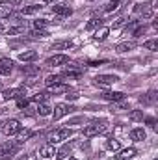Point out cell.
Masks as SVG:
<instances>
[{
  "instance_id": "obj_15",
  "label": "cell",
  "mask_w": 158,
  "mask_h": 160,
  "mask_svg": "<svg viewBox=\"0 0 158 160\" xmlns=\"http://www.w3.org/2000/svg\"><path fill=\"white\" fill-rule=\"evenodd\" d=\"M73 47V41L65 39V41H56V43H52V50H69Z\"/></svg>"
},
{
  "instance_id": "obj_36",
  "label": "cell",
  "mask_w": 158,
  "mask_h": 160,
  "mask_svg": "<svg viewBox=\"0 0 158 160\" xmlns=\"http://www.w3.org/2000/svg\"><path fill=\"white\" fill-rule=\"evenodd\" d=\"M36 110H37V108H34V106H26V108L22 110V114H24V116H34Z\"/></svg>"
},
{
  "instance_id": "obj_12",
  "label": "cell",
  "mask_w": 158,
  "mask_h": 160,
  "mask_svg": "<svg viewBox=\"0 0 158 160\" xmlns=\"http://www.w3.org/2000/svg\"><path fill=\"white\" fill-rule=\"evenodd\" d=\"M13 69V62L9 58H2L0 60V75H9Z\"/></svg>"
},
{
  "instance_id": "obj_20",
  "label": "cell",
  "mask_w": 158,
  "mask_h": 160,
  "mask_svg": "<svg viewBox=\"0 0 158 160\" xmlns=\"http://www.w3.org/2000/svg\"><path fill=\"white\" fill-rule=\"evenodd\" d=\"M13 11V4L11 2H0V17H9Z\"/></svg>"
},
{
  "instance_id": "obj_40",
  "label": "cell",
  "mask_w": 158,
  "mask_h": 160,
  "mask_svg": "<svg viewBox=\"0 0 158 160\" xmlns=\"http://www.w3.org/2000/svg\"><path fill=\"white\" fill-rule=\"evenodd\" d=\"M19 160H28V157H26V155H22V157H21Z\"/></svg>"
},
{
  "instance_id": "obj_35",
  "label": "cell",
  "mask_w": 158,
  "mask_h": 160,
  "mask_svg": "<svg viewBox=\"0 0 158 160\" xmlns=\"http://www.w3.org/2000/svg\"><path fill=\"white\" fill-rule=\"evenodd\" d=\"M45 99H47V93H37V95H34L32 101H34V102H43Z\"/></svg>"
},
{
  "instance_id": "obj_16",
  "label": "cell",
  "mask_w": 158,
  "mask_h": 160,
  "mask_svg": "<svg viewBox=\"0 0 158 160\" xmlns=\"http://www.w3.org/2000/svg\"><path fill=\"white\" fill-rule=\"evenodd\" d=\"M19 60L21 62H34V60H37V52L36 50H24L19 54Z\"/></svg>"
},
{
  "instance_id": "obj_23",
  "label": "cell",
  "mask_w": 158,
  "mask_h": 160,
  "mask_svg": "<svg viewBox=\"0 0 158 160\" xmlns=\"http://www.w3.org/2000/svg\"><path fill=\"white\" fill-rule=\"evenodd\" d=\"M63 80H65L63 75H50V77H47L45 84H47V86H52V84H62Z\"/></svg>"
},
{
  "instance_id": "obj_7",
  "label": "cell",
  "mask_w": 158,
  "mask_h": 160,
  "mask_svg": "<svg viewBox=\"0 0 158 160\" xmlns=\"http://www.w3.org/2000/svg\"><path fill=\"white\" fill-rule=\"evenodd\" d=\"M65 63H69V56H65V54H54V56L47 58V62H45V65H48V67H58V65H65Z\"/></svg>"
},
{
  "instance_id": "obj_42",
  "label": "cell",
  "mask_w": 158,
  "mask_h": 160,
  "mask_svg": "<svg viewBox=\"0 0 158 160\" xmlns=\"http://www.w3.org/2000/svg\"><path fill=\"white\" fill-rule=\"evenodd\" d=\"M0 32H4V26H2V24H0Z\"/></svg>"
},
{
  "instance_id": "obj_27",
  "label": "cell",
  "mask_w": 158,
  "mask_h": 160,
  "mask_svg": "<svg viewBox=\"0 0 158 160\" xmlns=\"http://www.w3.org/2000/svg\"><path fill=\"white\" fill-rule=\"evenodd\" d=\"M50 112H52V108L48 104H45V102H41L39 106H37V114L39 116H50Z\"/></svg>"
},
{
  "instance_id": "obj_38",
  "label": "cell",
  "mask_w": 158,
  "mask_h": 160,
  "mask_svg": "<svg viewBox=\"0 0 158 160\" xmlns=\"http://www.w3.org/2000/svg\"><path fill=\"white\" fill-rule=\"evenodd\" d=\"M65 97H67V101H77V99H78V93H69V91H67Z\"/></svg>"
},
{
  "instance_id": "obj_39",
  "label": "cell",
  "mask_w": 158,
  "mask_h": 160,
  "mask_svg": "<svg viewBox=\"0 0 158 160\" xmlns=\"http://www.w3.org/2000/svg\"><path fill=\"white\" fill-rule=\"evenodd\" d=\"M84 121V118H77V119H71L69 121V125H77V123H82Z\"/></svg>"
},
{
  "instance_id": "obj_29",
  "label": "cell",
  "mask_w": 158,
  "mask_h": 160,
  "mask_svg": "<svg viewBox=\"0 0 158 160\" xmlns=\"http://www.w3.org/2000/svg\"><path fill=\"white\" fill-rule=\"evenodd\" d=\"M106 147H108L110 151H117V149H119V140L110 138V140H108V143H106Z\"/></svg>"
},
{
  "instance_id": "obj_3",
  "label": "cell",
  "mask_w": 158,
  "mask_h": 160,
  "mask_svg": "<svg viewBox=\"0 0 158 160\" xmlns=\"http://www.w3.org/2000/svg\"><path fill=\"white\" fill-rule=\"evenodd\" d=\"M21 142H7L4 145H0V157L2 158H11L13 155H17V151L21 149Z\"/></svg>"
},
{
  "instance_id": "obj_34",
  "label": "cell",
  "mask_w": 158,
  "mask_h": 160,
  "mask_svg": "<svg viewBox=\"0 0 158 160\" xmlns=\"http://www.w3.org/2000/svg\"><path fill=\"white\" fill-rule=\"evenodd\" d=\"M45 26H47V21H45V19L34 21V28H36V30H41V28H45Z\"/></svg>"
},
{
  "instance_id": "obj_2",
  "label": "cell",
  "mask_w": 158,
  "mask_h": 160,
  "mask_svg": "<svg viewBox=\"0 0 158 160\" xmlns=\"http://www.w3.org/2000/svg\"><path fill=\"white\" fill-rule=\"evenodd\" d=\"M71 136H73V128H56L47 138H48V143H60V142L69 140Z\"/></svg>"
},
{
  "instance_id": "obj_14",
  "label": "cell",
  "mask_w": 158,
  "mask_h": 160,
  "mask_svg": "<svg viewBox=\"0 0 158 160\" xmlns=\"http://www.w3.org/2000/svg\"><path fill=\"white\" fill-rule=\"evenodd\" d=\"M19 97H24V89H6V91H4V99H6V101L19 99Z\"/></svg>"
},
{
  "instance_id": "obj_28",
  "label": "cell",
  "mask_w": 158,
  "mask_h": 160,
  "mask_svg": "<svg viewBox=\"0 0 158 160\" xmlns=\"http://www.w3.org/2000/svg\"><path fill=\"white\" fill-rule=\"evenodd\" d=\"M24 32H26V26H15V28L7 30V36H17V34H24Z\"/></svg>"
},
{
  "instance_id": "obj_11",
  "label": "cell",
  "mask_w": 158,
  "mask_h": 160,
  "mask_svg": "<svg viewBox=\"0 0 158 160\" xmlns=\"http://www.w3.org/2000/svg\"><path fill=\"white\" fill-rule=\"evenodd\" d=\"M52 13H56V15H60V17H69V15L73 13V9H71L69 6H63V4H54V6H52Z\"/></svg>"
},
{
  "instance_id": "obj_17",
  "label": "cell",
  "mask_w": 158,
  "mask_h": 160,
  "mask_svg": "<svg viewBox=\"0 0 158 160\" xmlns=\"http://www.w3.org/2000/svg\"><path fill=\"white\" fill-rule=\"evenodd\" d=\"M67 91H69V86H65V84H52V86H48V93H54V95L67 93Z\"/></svg>"
},
{
  "instance_id": "obj_30",
  "label": "cell",
  "mask_w": 158,
  "mask_h": 160,
  "mask_svg": "<svg viewBox=\"0 0 158 160\" xmlns=\"http://www.w3.org/2000/svg\"><path fill=\"white\" fill-rule=\"evenodd\" d=\"M130 119L132 121H143V112L141 110H132L130 112Z\"/></svg>"
},
{
  "instance_id": "obj_6",
  "label": "cell",
  "mask_w": 158,
  "mask_h": 160,
  "mask_svg": "<svg viewBox=\"0 0 158 160\" xmlns=\"http://www.w3.org/2000/svg\"><path fill=\"white\" fill-rule=\"evenodd\" d=\"M2 130H4V134L6 136H15V134H19L21 132V123L17 119H9L4 123V127H2Z\"/></svg>"
},
{
  "instance_id": "obj_25",
  "label": "cell",
  "mask_w": 158,
  "mask_h": 160,
  "mask_svg": "<svg viewBox=\"0 0 158 160\" xmlns=\"http://www.w3.org/2000/svg\"><path fill=\"white\" fill-rule=\"evenodd\" d=\"M101 24H102V19H99V17H93L87 24H86V30H95V28H101Z\"/></svg>"
},
{
  "instance_id": "obj_19",
  "label": "cell",
  "mask_w": 158,
  "mask_h": 160,
  "mask_svg": "<svg viewBox=\"0 0 158 160\" xmlns=\"http://www.w3.org/2000/svg\"><path fill=\"white\" fill-rule=\"evenodd\" d=\"M145 136H147V134H145L143 128H132V130H130V138H132L134 142H143Z\"/></svg>"
},
{
  "instance_id": "obj_8",
  "label": "cell",
  "mask_w": 158,
  "mask_h": 160,
  "mask_svg": "<svg viewBox=\"0 0 158 160\" xmlns=\"http://www.w3.org/2000/svg\"><path fill=\"white\" fill-rule=\"evenodd\" d=\"M75 108L73 106H69V104H56V108H54V112H52V118H54V121H58V119H62V118H65L69 112H73Z\"/></svg>"
},
{
  "instance_id": "obj_9",
  "label": "cell",
  "mask_w": 158,
  "mask_h": 160,
  "mask_svg": "<svg viewBox=\"0 0 158 160\" xmlns=\"http://www.w3.org/2000/svg\"><path fill=\"white\" fill-rule=\"evenodd\" d=\"M101 99L110 101V102H119V101H125V93H121V91H106V93H101Z\"/></svg>"
},
{
  "instance_id": "obj_43",
  "label": "cell",
  "mask_w": 158,
  "mask_h": 160,
  "mask_svg": "<svg viewBox=\"0 0 158 160\" xmlns=\"http://www.w3.org/2000/svg\"><path fill=\"white\" fill-rule=\"evenodd\" d=\"M2 127H4V123H2V121H0V128H2Z\"/></svg>"
},
{
  "instance_id": "obj_21",
  "label": "cell",
  "mask_w": 158,
  "mask_h": 160,
  "mask_svg": "<svg viewBox=\"0 0 158 160\" xmlns=\"http://www.w3.org/2000/svg\"><path fill=\"white\" fill-rule=\"evenodd\" d=\"M108 34H110V28H106V26H102V28H97V32H95L93 39H95V41H104L106 38H108Z\"/></svg>"
},
{
  "instance_id": "obj_18",
  "label": "cell",
  "mask_w": 158,
  "mask_h": 160,
  "mask_svg": "<svg viewBox=\"0 0 158 160\" xmlns=\"http://www.w3.org/2000/svg\"><path fill=\"white\" fill-rule=\"evenodd\" d=\"M73 147H75V143H73V142H71V143H65V145H63V147L56 153V158H58V160H63L67 155H69V153H71V149H73Z\"/></svg>"
},
{
  "instance_id": "obj_4",
  "label": "cell",
  "mask_w": 158,
  "mask_h": 160,
  "mask_svg": "<svg viewBox=\"0 0 158 160\" xmlns=\"http://www.w3.org/2000/svg\"><path fill=\"white\" fill-rule=\"evenodd\" d=\"M136 13H140L143 19H151V17H153V13H155V4H153V2L138 4V6H136Z\"/></svg>"
},
{
  "instance_id": "obj_33",
  "label": "cell",
  "mask_w": 158,
  "mask_h": 160,
  "mask_svg": "<svg viewBox=\"0 0 158 160\" xmlns=\"http://www.w3.org/2000/svg\"><path fill=\"white\" fill-rule=\"evenodd\" d=\"M24 75H39V67H22Z\"/></svg>"
},
{
  "instance_id": "obj_31",
  "label": "cell",
  "mask_w": 158,
  "mask_h": 160,
  "mask_svg": "<svg viewBox=\"0 0 158 160\" xmlns=\"http://www.w3.org/2000/svg\"><path fill=\"white\" fill-rule=\"evenodd\" d=\"M119 2H121V0H110V4L104 8V9H106V13H112L114 9H117V8H119Z\"/></svg>"
},
{
  "instance_id": "obj_22",
  "label": "cell",
  "mask_w": 158,
  "mask_h": 160,
  "mask_svg": "<svg viewBox=\"0 0 158 160\" xmlns=\"http://www.w3.org/2000/svg\"><path fill=\"white\" fill-rule=\"evenodd\" d=\"M134 47H136L134 41H125V43H119L117 47H116V50H117V52H128V50H132Z\"/></svg>"
},
{
  "instance_id": "obj_1",
  "label": "cell",
  "mask_w": 158,
  "mask_h": 160,
  "mask_svg": "<svg viewBox=\"0 0 158 160\" xmlns=\"http://www.w3.org/2000/svg\"><path fill=\"white\" fill-rule=\"evenodd\" d=\"M106 128H108V121H106V119H95V121H91L87 127H84L82 134H84L86 138H93V136L102 134Z\"/></svg>"
},
{
  "instance_id": "obj_45",
  "label": "cell",
  "mask_w": 158,
  "mask_h": 160,
  "mask_svg": "<svg viewBox=\"0 0 158 160\" xmlns=\"http://www.w3.org/2000/svg\"><path fill=\"white\" fill-rule=\"evenodd\" d=\"M36 160H37V158H36Z\"/></svg>"
},
{
  "instance_id": "obj_24",
  "label": "cell",
  "mask_w": 158,
  "mask_h": 160,
  "mask_svg": "<svg viewBox=\"0 0 158 160\" xmlns=\"http://www.w3.org/2000/svg\"><path fill=\"white\" fill-rule=\"evenodd\" d=\"M134 155H136V149H134V147H128V149H123L117 157L119 158H123V160H130Z\"/></svg>"
},
{
  "instance_id": "obj_46",
  "label": "cell",
  "mask_w": 158,
  "mask_h": 160,
  "mask_svg": "<svg viewBox=\"0 0 158 160\" xmlns=\"http://www.w3.org/2000/svg\"><path fill=\"white\" fill-rule=\"evenodd\" d=\"M155 160H156V158H155Z\"/></svg>"
},
{
  "instance_id": "obj_26",
  "label": "cell",
  "mask_w": 158,
  "mask_h": 160,
  "mask_svg": "<svg viewBox=\"0 0 158 160\" xmlns=\"http://www.w3.org/2000/svg\"><path fill=\"white\" fill-rule=\"evenodd\" d=\"M37 11H41V6H26V8L21 9L22 15H36Z\"/></svg>"
},
{
  "instance_id": "obj_41",
  "label": "cell",
  "mask_w": 158,
  "mask_h": 160,
  "mask_svg": "<svg viewBox=\"0 0 158 160\" xmlns=\"http://www.w3.org/2000/svg\"><path fill=\"white\" fill-rule=\"evenodd\" d=\"M45 2H47V4H54L56 0H45Z\"/></svg>"
},
{
  "instance_id": "obj_13",
  "label": "cell",
  "mask_w": 158,
  "mask_h": 160,
  "mask_svg": "<svg viewBox=\"0 0 158 160\" xmlns=\"http://www.w3.org/2000/svg\"><path fill=\"white\" fill-rule=\"evenodd\" d=\"M39 155L43 158H50L52 155H56V149H54V143H45L39 149Z\"/></svg>"
},
{
  "instance_id": "obj_32",
  "label": "cell",
  "mask_w": 158,
  "mask_h": 160,
  "mask_svg": "<svg viewBox=\"0 0 158 160\" xmlns=\"http://www.w3.org/2000/svg\"><path fill=\"white\" fill-rule=\"evenodd\" d=\"M143 47H145L147 50H156V48H158V41H156V39L145 41V43H143Z\"/></svg>"
},
{
  "instance_id": "obj_37",
  "label": "cell",
  "mask_w": 158,
  "mask_h": 160,
  "mask_svg": "<svg viewBox=\"0 0 158 160\" xmlns=\"http://www.w3.org/2000/svg\"><path fill=\"white\" fill-rule=\"evenodd\" d=\"M147 125H149L153 130H156V119H155V118H149V119H147Z\"/></svg>"
},
{
  "instance_id": "obj_5",
  "label": "cell",
  "mask_w": 158,
  "mask_h": 160,
  "mask_svg": "<svg viewBox=\"0 0 158 160\" xmlns=\"http://www.w3.org/2000/svg\"><path fill=\"white\" fill-rule=\"evenodd\" d=\"M93 82L101 88H108V86H114L116 82H119V78L116 75H99V77L93 78Z\"/></svg>"
},
{
  "instance_id": "obj_10",
  "label": "cell",
  "mask_w": 158,
  "mask_h": 160,
  "mask_svg": "<svg viewBox=\"0 0 158 160\" xmlns=\"http://www.w3.org/2000/svg\"><path fill=\"white\" fill-rule=\"evenodd\" d=\"M156 101H158V93L155 91V89H151V91H147L145 95L140 97V102L145 104V106H151V104H155Z\"/></svg>"
},
{
  "instance_id": "obj_44",
  "label": "cell",
  "mask_w": 158,
  "mask_h": 160,
  "mask_svg": "<svg viewBox=\"0 0 158 160\" xmlns=\"http://www.w3.org/2000/svg\"><path fill=\"white\" fill-rule=\"evenodd\" d=\"M69 160H77V158H69Z\"/></svg>"
}]
</instances>
